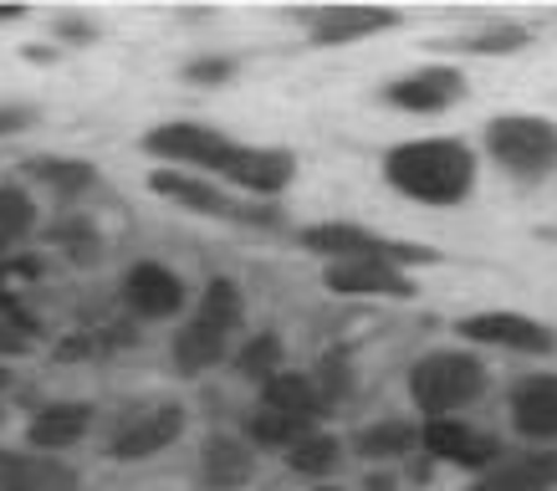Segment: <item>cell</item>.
Wrapping results in <instances>:
<instances>
[{
  "label": "cell",
  "mask_w": 557,
  "mask_h": 491,
  "mask_svg": "<svg viewBox=\"0 0 557 491\" xmlns=\"http://www.w3.org/2000/svg\"><path fill=\"white\" fill-rule=\"evenodd\" d=\"M185 435V409L180 405H153L149 415H138V420H128L113 435V461H149V456H159L164 445H174Z\"/></svg>",
  "instance_id": "9c48e42d"
},
{
  "label": "cell",
  "mask_w": 557,
  "mask_h": 491,
  "mask_svg": "<svg viewBox=\"0 0 557 491\" xmlns=\"http://www.w3.org/2000/svg\"><path fill=\"white\" fill-rule=\"evenodd\" d=\"M307 251L327 256V261H388V267H405V261H435L430 251L420 246H399L388 236H373L363 225H348V221H322V225H307L297 236Z\"/></svg>",
  "instance_id": "277c9868"
},
{
  "label": "cell",
  "mask_w": 557,
  "mask_h": 491,
  "mask_svg": "<svg viewBox=\"0 0 557 491\" xmlns=\"http://www.w3.org/2000/svg\"><path fill=\"white\" fill-rule=\"evenodd\" d=\"M32 123V108H0V134H21Z\"/></svg>",
  "instance_id": "836d02e7"
},
{
  "label": "cell",
  "mask_w": 557,
  "mask_h": 491,
  "mask_svg": "<svg viewBox=\"0 0 557 491\" xmlns=\"http://www.w3.org/2000/svg\"><path fill=\"white\" fill-rule=\"evenodd\" d=\"M123 303L134 307L138 318H174L185 307V282L159 261H138L123 282Z\"/></svg>",
  "instance_id": "8fae6325"
},
{
  "label": "cell",
  "mask_w": 557,
  "mask_h": 491,
  "mask_svg": "<svg viewBox=\"0 0 557 491\" xmlns=\"http://www.w3.org/2000/svg\"><path fill=\"white\" fill-rule=\"evenodd\" d=\"M420 445V430L405 420H384V425H369V430H358L354 451L369 461H384V456H405V451H414Z\"/></svg>",
  "instance_id": "603a6c76"
},
{
  "label": "cell",
  "mask_w": 557,
  "mask_h": 491,
  "mask_svg": "<svg viewBox=\"0 0 557 491\" xmlns=\"http://www.w3.org/2000/svg\"><path fill=\"white\" fill-rule=\"evenodd\" d=\"M322 282L338 297H414V282L388 261H327Z\"/></svg>",
  "instance_id": "30bf717a"
},
{
  "label": "cell",
  "mask_w": 557,
  "mask_h": 491,
  "mask_svg": "<svg viewBox=\"0 0 557 491\" xmlns=\"http://www.w3.org/2000/svg\"><path fill=\"white\" fill-rule=\"evenodd\" d=\"M220 358H225V339L200 328V322H185L174 333V364H180V373H200L210 364H220Z\"/></svg>",
  "instance_id": "7402d4cb"
},
{
  "label": "cell",
  "mask_w": 557,
  "mask_h": 491,
  "mask_svg": "<svg viewBox=\"0 0 557 491\" xmlns=\"http://www.w3.org/2000/svg\"><path fill=\"white\" fill-rule=\"evenodd\" d=\"M5 384H11V373H5V364H0V390H5Z\"/></svg>",
  "instance_id": "74e56055"
},
{
  "label": "cell",
  "mask_w": 557,
  "mask_h": 491,
  "mask_svg": "<svg viewBox=\"0 0 557 491\" xmlns=\"http://www.w3.org/2000/svg\"><path fill=\"white\" fill-rule=\"evenodd\" d=\"M292 174H297V159L287 149H246V144H236L231 164H225V180L251 189V195H282L292 185Z\"/></svg>",
  "instance_id": "7c38bea8"
},
{
  "label": "cell",
  "mask_w": 557,
  "mask_h": 491,
  "mask_svg": "<svg viewBox=\"0 0 557 491\" xmlns=\"http://www.w3.org/2000/svg\"><path fill=\"white\" fill-rule=\"evenodd\" d=\"M240 318H246V303H240V287L231 282V277H215L210 287H205L200 297V312H195V322L200 328H210V333H220V339H231L240 328Z\"/></svg>",
  "instance_id": "44dd1931"
},
{
  "label": "cell",
  "mask_w": 557,
  "mask_h": 491,
  "mask_svg": "<svg viewBox=\"0 0 557 491\" xmlns=\"http://www.w3.org/2000/svg\"><path fill=\"white\" fill-rule=\"evenodd\" d=\"M511 420L527 441H557V373H532L511 390Z\"/></svg>",
  "instance_id": "4fadbf2b"
},
{
  "label": "cell",
  "mask_w": 557,
  "mask_h": 491,
  "mask_svg": "<svg viewBox=\"0 0 557 491\" xmlns=\"http://www.w3.org/2000/svg\"><path fill=\"white\" fill-rule=\"evenodd\" d=\"M0 491H77V476L57 456L0 451Z\"/></svg>",
  "instance_id": "5bb4252c"
},
{
  "label": "cell",
  "mask_w": 557,
  "mask_h": 491,
  "mask_svg": "<svg viewBox=\"0 0 557 491\" xmlns=\"http://www.w3.org/2000/svg\"><path fill=\"white\" fill-rule=\"evenodd\" d=\"M338 461H343V445L333 441V435H302L297 445H287V466L292 471H302V476H333L338 471Z\"/></svg>",
  "instance_id": "cb8c5ba5"
},
{
  "label": "cell",
  "mask_w": 557,
  "mask_h": 491,
  "mask_svg": "<svg viewBox=\"0 0 557 491\" xmlns=\"http://www.w3.org/2000/svg\"><path fill=\"white\" fill-rule=\"evenodd\" d=\"M384 98L405 113H445L450 102L466 98V77L456 67H420L409 77H394Z\"/></svg>",
  "instance_id": "ba28073f"
},
{
  "label": "cell",
  "mask_w": 557,
  "mask_h": 491,
  "mask_svg": "<svg viewBox=\"0 0 557 491\" xmlns=\"http://www.w3.org/2000/svg\"><path fill=\"white\" fill-rule=\"evenodd\" d=\"M460 339L471 343H491V348H517V354H553L557 333L547 322L527 318V312H471L460 318Z\"/></svg>",
  "instance_id": "8992f818"
},
{
  "label": "cell",
  "mask_w": 557,
  "mask_h": 491,
  "mask_svg": "<svg viewBox=\"0 0 557 491\" xmlns=\"http://www.w3.org/2000/svg\"><path fill=\"white\" fill-rule=\"evenodd\" d=\"M246 430L261 445H297L302 435H312V420H297V415H282V409H256Z\"/></svg>",
  "instance_id": "484cf974"
},
{
  "label": "cell",
  "mask_w": 557,
  "mask_h": 491,
  "mask_svg": "<svg viewBox=\"0 0 557 491\" xmlns=\"http://www.w3.org/2000/svg\"><path fill=\"white\" fill-rule=\"evenodd\" d=\"M231 72H236V62H231V57H200V62H189V67H185V77L195 87H215V83H225Z\"/></svg>",
  "instance_id": "f546056e"
},
{
  "label": "cell",
  "mask_w": 557,
  "mask_h": 491,
  "mask_svg": "<svg viewBox=\"0 0 557 491\" xmlns=\"http://www.w3.org/2000/svg\"><path fill=\"white\" fill-rule=\"evenodd\" d=\"M532 36L522 32V26H502V32H486V36H475V41H466V51H517L527 47Z\"/></svg>",
  "instance_id": "4dcf8cb0"
},
{
  "label": "cell",
  "mask_w": 557,
  "mask_h": 491,
  "mask_svg": "<svg viewBox=\"0 0 557 491\" xmlns=\"http://www.w3.org/2000/svg\"><path fill=\"white\" fill-rule=\"evenodd\" d=\"M388 185L420 205H460L475 189V154L460 138H414L388 149Z\"/></svg>",
  "instance_id": "6da1fadb"
},
{
  "label": "cell",
  "mask_w": 557,
  "mask_h": 491,
  "mask_svg": "<svg viewBox=\"0 0 557 491\" xmlns=\"http://www.w3.org/2000/svg\"><path fill=\"white\" fill-rule=\"evenodd\" d=\"M144 149L159 154V159H180V164H195V170L225 174L236 144L225 134H215V128H200V123H164V128H153L144 138Z\"/></svg>",
  "instance_id": "5b68a950"
},
{
  "label": "cell",
  "mask_w": 557,
  "mask_h": 491,
  "mask_svg": "<svg viewBox=\"0 0 557 491\" xmlns=\"http://www.w3.org/2000/svg\"><path fill=\"white\" fill-rule=\"evenodd\" d=\"M318 394H322V405H333V400H343L348 394V384H354V373H348V354H322L318 358Z\"/></svg>",
  "instance_id": "f1b7e54d"
},
{
  "label": "cell",
  "mask_w": 557,
  "mask_h": 491,
  "mask_svg": "<svg viewBox=\"0 0 557 491\" xmlns=\"http://www.w3.org/2000/svg\"><path fill=\"white\" fill-rule=\"evenodd\" d=\"M557 487V451H527L517 461H496L471 491H553Z\"/></svg>",
  "instance_id": "e0dca14e"
},
{
  "label": "cell",
  "mask_w": 557,
  "mask_h": 491,
  "mask_svg": "<svg viewBox=\"0 0 557 491\" xmlns=\"http://www.w3.org/2000/svg\"><path fill=\"white\" fill-rule=\"evenodd\" d=\"M261 409H282V415H297V420H318L322 409V394L318 384L307 379V373H276V379H267L261 384Z\"/></svg>",
  "instance_id": "ffe728a7"
},
{
  "label": "cell",
  "mask_w": 557,
  "mask_h": 491,
  "mask_svg": "<svg viewBox=\"0 0 557 491\" xmlns=\"http://www.w3.org/2000/svg\"><path fill=\"white\" fill-rule=\"evenodd\" d=\"M36 225V205L26 189H0V256Z\"/></svg>",
  "instance_id": "4316f807"
},
{
  "label": "cell",
  "mask_w": 557,
  "mask_h": 491,
  "mask_svg": "<svg viewBox=\"0 0 557 491\" xmlns=\"http://www.w3.org/2000/svg\"><path fill=\"white\" fill-rule=\"evenodd\" d=\"M62 36H67V41H77V47H83V41H92V26H62Z\"/></svg>",
  "instance_id": "e575fe53"
},
{
  "label": "cell",
  "mask_w": 557,
  "mask_h": 491,
  "mask_svg": "<svg viewBox=\"0 0 557 491\" xmlns=\"http://www.w3.org/2000/svg\"><path fill=\"white\" fill-rule=\"evenodd\" d=\"M481 390H486V369L475 354H424L409 369V394H414L424 420H450Z\"/></svg>",
  "instance_id": "7a4b0ae2"
},
{
  "label": "cell",
  "mask_w": 557,
  "mask_h": 491,
  "mask_svg": "<svg viewBox=\"0 0 557 491\" xmlns=\"http://www.w3.org/2000/svg\"><path fill=\"white\" fill-rule=\"evenodd\" d=\"M486 149L502 170L522 174V180H542L557 170V123L532 119V113H502L486 128Z\"/></svg>",
  "instance_id": "3957f363"
},
{
  "label": "cell",
  "mask_w": 557,
  "mask_h": 491,
  "mask_svg": "<svg viewBox=\"0 0 557 491\" xmlns=\"http://www.w3.org/2000/svg\"><path fill=\"white\" fill-rule=\"evenodd\" d=\"M363 487H369V491H394V481H388V476H369Z\"/></svg>",
  "instance_id": "d590c367"
},
{
  "label": "cell",
  "mask_w": 557,
  "mask_h": 491,
  "mask_svg": "<svg viewBox=\"0 0 557 491\" xmlns=\"http://www.w3.org/2000/svg\"><path fill=\"white\" fill-rule=\"evenodd\" d=\"M236 373L240 379H256V384L276 379V373H282V339H276V333H256L236 354Z\"/></svg>",
  "instance_id": "d4e9b609"
},
{
  "label": "cell",
  "mask_w": 557,
  "mask_h": 491,
  "mask_svg": "<svg viewBox=\"0 0 557 491\" xmlns=\"http://www.w3.org/2000/svg\"><path fill=\"white\" fill-rule=\"evenodd\" d=\"M251 445H240L231 441V435H215V441L205 445V456H200V476H205V487L210 491H236L251 481Z\"/></svg>",
  "instance_id": "d6986e66"
},
{
  "label": "cell",
  "mask_w": 557,
  "mask_h": 491,
  "mask_svg": "<svg viewBox=\"0 0 557 491\" xmlns=\"http://www.w3.org/2000/svg\"><path fill=\"white\" fill-rule=\"evenodd\" d=\"M87 425H92V409L67 400V405H47L26 425V445H36V456H57V451H67L87 435Z\"/></svg>",
  "instance_id": "2e32d148"
},
{
  "label": "cell",
  "mask_w": 557,
  "mask_h": 491,
  "mask_svg": "<svg viewBox=\"0 0 557 491\" xmlns=\"http://www.w3.org/2000/svg\"><path fill=\"white\" fill-rule=\"evenodd\" d=\"M21 16V5H0V21H16Z\"/></svg>",
  "instance_id": "8d00e7d4"
},
{
  "label": "cell",
  "mask_w": 557,
  "mask_h": 491,
  "mask_svg": "<svg viewBox=\"0 0 557 491\" xmlns=\"http://www.w3.org/2000/svg\"><path fill=\"white\" fill-rule=\"evenodd\" d=\"M388 26H399V11H394V5H333V11H322L312 36H318L322 47H348V41L388 32Z\"/></svg>",
  "instance_id": "9a60e30c"
},
{
  "label": "cell",
  "mask_w": 557,
  "mask_h": 491,
  "mask_svg": "<svg viewBox=\"0 0 557 491\" xmlns=\"http://www.w3.org/2000/svg\"><path fill=\"white\" fill-rule=\"evenodd\" d=\"M32 174L41 180V185L62 189V195H77V189H87L92 180H98L87 159H32Z\"/></svg>",
  "instance_id": "83f0119b"
},
{
  "label": "cell",
  "mask_w": 557,
  "mask_h": 491,
  "mask_svg": "<svg viewBox=\"0 0 557 491\" xmlns=\"http://www.w3.org/2000/svg\"><path fill=\"white\" fill-rule=\"evenodd\" d=\"M57 236H67V246H72V256H77V261H92V256H98V246H92V241H98V231H92V225L72 221V225H62Z\"/></svg>",
  "instance_id": "1f68e13d"
},
{
  "label": "cell",
  "mask_w": 557,
  "mask_h": 491,
  "mask_svg": "<svg viewBox=\"0 0 557 491\" xmlns=\"http://www.w3.org/2000/svg\"><path fill=\"white\" fill-rule=\"evenodd\" d=\"M420 445L435 461H450V466H466V471H486V466L502 461V441L486 435V430H471L466 420H424Z\"/></svg>",
  "instance_id": "52a82bcc"
},
{
  "label": "cell",
  "mask_w": 557,
  "mask_h": 491,
  "mask_svg": "<svg viewBox=\"0 0 557 491\" xmlns=\"http://www.w3.org/2000/svg\"><path fill=\"white\" fill-rule=\"evenodd\" d=\"M32 348V333H21L16 322H0V354H26Z\"/></svg>",
  "instance_id": "d6a6232c"
},
{
  "label": "cell",
  "mask_w": 557,
  "mask_h": 491,
  "mask_svg": "<svg viewBox=\"0 0 557 491\" xmlns=\"http://www.w3.org/2000/svg\"><path fill=\"white\" fill-rule=\"evenodd\" d=\"M149 189H153V195H164V200H174V205H185V210H195V216H236V205L225 200L215 185L195 180V174L153 170L149 174Z\"/></svg>",
  "instance_id": "ac0fdd59"
}]
</instances>
